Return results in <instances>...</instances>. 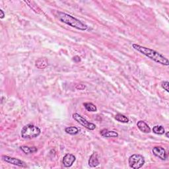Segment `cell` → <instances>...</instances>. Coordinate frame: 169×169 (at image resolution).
<instances>
[{"label": "cell", "instance_id": "cell-5", "mask_svg": "<svg viewBox=\"0 0 169 169\" xmlns=\"http://www.w3.org/2000/svg\"><path fill=\"white\" fill-rule=\"evenodd\" d=\"M73 118L78 122L79 124H81L83 126L89 130H95V128H96L95 124H94L93 123L88 122L83 116H82L81 115H80V114L77 113H74L73 114Z\"/></svg>", "mask_w": 169, "mask_h": 169}, {"label": "cell", "instance_id": "cell-17", "mask_svg": "<svg viewBox=\"0 0 169 169\" xmlns=\"http://www.w3.org/2000/svg\"><path fill=\"white\" fill-rule=\"evenodd\" d=\"M26 4H28V6L30 7L31 8V9H33L34 12L36 13H41L42 12V10L40 9L37 5L34 4V2L33 1H25Z\"/></svg>", "mask_w": 169, "mask_h": 169}, {"label": "cell", "instance_id": "cell-7", "mask_svg": "<svg viewBox=\"0 0 169 169\" xmlns=\"http://www.w3.org/2000/svg\"><path fill=\"white\" fill-rule=\"evenodd\" d=\"M152 152L154 155L158 157L162 161H166L168 159V154L164 148L160 146H155L152 149Z\"/></svg>", "mask_w": 169, "mask_h": 169}, {"label": "cell", "instance_id": "cell-10", "mask_svg": "<svg viewBox=\"0 0 169 169\" xmlns=\"http://www.w3.org/2000/svg\"><path fill=\"white\" fill-rule=\"evenodd\" d=\"M137 126L139 130L143 133H149L151 132V128L149 126V125L145 122L143 121V120H140V121L137 122Z\"/></svg>", "mask_w": 169, "mask_h": 169}, {"label": "cell", "instance_id": "cell-1", "mask_svg": "<svg viewBox=\"0 0 169 169\" xmlns=\"http://www.w3.org/2000/svg\"><path fill=\"white\" fill-rule=\"evenodd\" d=\"M132 47L133 49L141 53L143 55L147 56V58L153 60L154 62L158 63V64L166 65V66H168L169 65L168 59L161 54L159 53L158 51L151 49V48L142 46L137 44H133Z\"/></svg>", "mask_w": 169, "mask_h": 169}, {"label": "cell", "instance_id": "cell-4", "mask_svg": "<svg viewBox=\"0 0 169 169\" xmlns=\"http://www.w3.org/2000/svg\"><path fill=\"white\" fill-rule=\"evenodd\" d=\"M145 162V158L141 154H134L131 155L128 159V163L130 167L133 169H139L144 165Z\"/></svg>", "mask_w": 169, "mask_h": 169}, {"label": "cell", "instance_id": "cell-3", "mask_svg": "<svg viewBox=\"0 0 169 169\" xmlns=\"http://www.w3.org/2000/svg\"><path fill=\"white\" fill-rule=\"evenodd\" d=\"M41 130L38 126L33 124H27L22 128L21 135L24 139H33L41 135Z\"/></svg>", "mask_w": 169, "mask_h": 169}, {"label": "cell", "instance_id": "cell-13", "mask_svg": "<svg viewBox=\"0 0 169 169\" xmlns=\"http://www.w3.org/2000/svg\"><path fill=\"white\" fill-rule=\"evenodd\" d=\"M35 65L39 69H44L48 65V62L45 58H40L36 61Z\"/></svg>", "mask_w": 169, "mask_h": 169}, {"label": "cell", "instance_id": "cell-15", "mask_svg": "<svg viewBox=\"0 0 169 169\" xmlns=\"http://www.w3.org/2000/svg\"><path fill=\"white\" fill-rule=\"evenodd\" d=\"M115 120L119 122L124 123V124H126V123L129 122V118L128 117L122 114H117L115 116Z\"/></svg>", "mask_w": 169, "mask_h": 169}, {"label": "cell", "instance_id": "cell-2", "mask_svg": "<svg viewBox=\"0 0 169 169\" xmlns=\"http://www.w3.org/2000/svg\"><path fill=\"white\" fill-rule=\"evenodd\" d=\"M58 19L62 22L66 24L70 27L75 28L77 30H86L88 28L87 25H85L83 22H81L80 20L77 19L75 17L69 15L67 13H65L61 11L58 12Z\"/></svg>", "mask_w": 169, "mask_h": 169}, {"label": "cell", "instance_id": "cell-12", "mask_svg": "<svg viewBox=\"0 0 169 169\" xmlns=\"http://www.w3.org/2000/svg\"><path fill=\"white\" fill-rule=\"evenodd\" d=\"M20 149H21V150L25 154L34 153L38 151V149L36 147H28V146L23 145L20 147Z\"/></svg>", "mask_w": 169, "mask_h": 169}, {"label": "cell", "instance_id": "cell-6", "mask_svg": "<svg viewBox=\"0 0 169 169\" xmlns=\"http://www.w3.org/2000/svg\"><path fill=\"white\" fill-rule=\"evenodd\" d=\"M1 159L3 161H4L5 162L9 163V164H11V165L17 166V167H25V168L27 167V164H26L25 162L22 161V160L21 159L15 158V157H9L7 155H3L1 157Z\"/></svg>", "mask_w": 169, "mask_h": 169}, {"label": "cell", "instance_id": "cell-20", "mask_svg": "<svg viewBox=\"0 0 169 169\" xmlns=\"http://www.w3.org/2000/svg\"><path fill=\"white\" fill-rule=\"evenodd\" d=\"M75 88L78 90H83L85 88V85H83V84H79V85H76Z\"/></svg>", "mask_w": 169, "mask_h": 169}, {"label": "cell", "instance_id": "cell-21", "mask_svg": "<svg viewBox=\"0 0 169 169\" xmlns=\"http://www.w3.org/2000/svg\"><path fill=\"white\" fill-rule=\"evenodd\" d=\"M5 16V15L4 12V11H3L2 9H0V18L4 19Z\"/></svg>", "mask_w": 169, "mask_h": 169}, {"label": "cell", "instance_id": "cell-22", "mask_svg": "<svg viewBox=\"0 0 169 169\" xmlns=\"http://www.w3.org/2000/svg\"><path fill=\"white\" fill-rule=\"evenodd\" d=\"M73 60L75 62H80L81 61V59H80V57H79L78 56H76L75 57H73Z\"/></svg>", "mask_w": 169, "mask_h": 169}, {"label": "cell", "instance_id": "cell-18", "mask_svg": "<svg viewBox=\"0 0 169 169\" xmlns=\"http://www.w3.org/2000/svg\"><path fill=\"white\" fill-rule=\"evenodd\" d=\"M84 107L86 110L88 112H96L97 108L95 105H94L92 102H85Z\"/></svg>", "mask_w": 169, "mask_h": 169}, {"label": "cell", "instance_id": "cell-9", "mask_svg": "<svg viewBox=\"0 0 169 169\" xmlns=\"http://www.w3.org/2000/svg\"><path fill=\"white\" fill-rule=\"evenodd\" d=\"M88 166L91 168L96 167L97 166H99L100 164V162L98 159V153L96 152H94L92 154H91L89 160H88Z\"/></svg>", "mask_w": 169, "mask_h": 169}, {"label": "cell", "instance_id": "cell-19", "mask_svg": "<svg viewBox=\"0 0 169 169\" xmlns=\"http://www.w3.org/2000/svg\"><path fill=\"white\" fill-rule=\"evenodd\" d=\"M168 85H169V83L168 81H162V83H161V87L163 88V89L167 91V93H169V89H168Z\"/></svg>", "mask_w": 169, "mask_h": 169}, {"label": "cell", "instance_id": "cell-14", "mask_svg": "<svg viewBox=\"0 0 169 169\" xmlns=\"http://www.w3.org/2000/svg\"><path fill=\"white\" fill-rule=\"evenodd\" d=\"M153 132L154 133L157 134V135H163L165 133V130L162 125H155L153 128Z\"/></svg>", "mask_w": 169, "mask_h": 169}, {"label": "cell", "instance_id": "cell-11", "mask_svg": "<svg viewBox=\"0 0 169 169\" xmlns=\"http://www.w3.org/2000/svg\"><path fill=\"white\" fill-rule=\"evenodd\" d=\"M101 135L104 137H118V133L114 131H109L107 129H103L100 131Z\"/></svg>", "mask_w": 169, "mask_h": 169}, {"label": "cell", "instance_id": "cell-16", "mask_svg": "<svg viewBox=\"0 0 169 169\" xmlns=\"http://www.w3.org/2000/svg\"><path fill=\"white\" fill-rule=\"evenodd\" d=\"M65 131L70 135H76L79 133V129L75 126L67 127L65 129Z\"/></svg>", "mask_w": 169, "mask_h": 169}, {"label": "cell", "instance_id": "cell-23", "mask_svg": "<svg viewBox=\"0 0 169 169\" xmlns=\"http://www.w3.org/2000/svg\"><path fill=\"white\" fill-rule=\"evenodd\" d=\"M168 133H169L168 131H167V132H166V133H165V136H166V137H167V138H168V137H169V136H168Z\"/></svg>", "mask_w": 169, "mask_h": 169}, {"label": "cell", "instance_id": "cell-8", "mask_svg": "<svg viewBox=\"0 0 169 169\" xmlns=\"http://www.w3.org/2000/svg\"><path fill=\"white\" fill-rule=\"evenodd\" d=\"M76 158L73 154L67 153L63 157L62 163L65 167H70L73 165L74 162L75 161Z\"/></svg>", "mask_w": 169, "mask_h": 169}]
</instances>
